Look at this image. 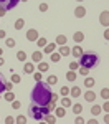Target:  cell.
<instances>
[{"instance_id": "1", "label": "cell", "mask_w": 109, "mask_h": 124, "mask_svg": "<svg viewBox=\"0 0 109 124\" xmlns=\"http://www.w3.org/2000/svg\"><path fill=\"white\" fill-rule=\"evenodd\" d=\"M31 101L36 106H48V103L51 101V89H50L48 83L43 81H36V85L31 89Z\"/></svg>"}, {"instance_id": "2", "label": "cell", "mask_w": 109, "mask_h": 124, "mask_svg": "<svg viewBox=\"0 0 109 124\" xmlns=\"http://www.w3.org/2000/svg\"><path fill=\"white\" fill-rule=\"evenodd\" d=\"M99 63V56L96 53H84V55H81V65L79 66H84V68H94L98 66Z\"/></svg>"}, {"instance_id": "3", "label": "cell", "mask_w": 109, "mask_h": 124, "mask_svg": "<svg viewBox=\"0 0 109 124\" xmlns=\"http://www.w3.org/2000/svg\"><path fill=\"white\" fill-rule=\"evenodd\" d=\"M50 111H51V109H50L48 106H41V108H40V106L35 104V106L30 108V113L33 116V119H36V121H41L46 114H50Z\"/></svg>"}, {"instance_id": "4", "label": "cell", "mask_w": 109, "mask_h": 124, "mask_svg": "<svg viewBox=\"0 0 109 124\" xmlns=\"http://www.w3.org/2000/svg\"><path fill=\"white\" fill-rule=\"evenodd\" d=\"M18 2H22V0H0V7L5 10H12L18 5Z\"/></svg>"}, {"instance_id": "5", "label": "cell", "mask_w": 109, "mask_h": 124, "mask_svg": "<svg viewBox=\"0 0 109 124\" xmlns=\"http://www.w3.org/2000/svg\"><path fill=\"white\" fill-rule=\"evenodd\" d=\"M99 23H101L102 27H109V12L108 10H104V12L99 15Z\"/></svg>"}, {"instance_id": "6", "label": "cell", "mask_w": 109, "mask_h": 124, "mask_svg": "<svg viewBox=\"0 0 109 124\" xmlns=\"http://www.w3.org/2000/svg\"><path fill=\"white\" fill-rule=\"evenodd\" d=\"M27 40H30V41L38 40V31H36V30H28V33H27Z\"/></svg>"}, {"instance_id": "7", "label": "cell", "mask_w": 109, "mask_h": 124, "mask_svg": "<svg viewBox=\"0 0 109 124\" xmlns=\"http://www.w3.org/2000/svg\"><path fill=\"white\" fill-rule=\"evenodd\" d=\"M59 55H63V56H68V55H71V48L66 46V45H61V46H59Z\"/></svg>"}, {"instance_id": "8", "label": "cell", "mask_w": 109, "mask_h": 124, "mask_svg": "<svg viewBox=\"0 0 109 124\" xmlns=\"http://www.w3.org/2000/svg\"><path fill=\"white\" fill-rule=\"evenodd\" d=\"M84 99H86L88 103H93V101H96V94H94L93 91H86V93H84Z\"/></svg>"}, {"instance_id": "9", "label": "cell", "mask_w": 109, "mask_h": 124, "mask_svg": "<svg viewBox=\"0 0 109 124\" xmlns=\"http://www.w3.org/2000/svg\"><path fill=\"white\" fill-rule=\"evenodd\" d=\"M74 15H76L78 18H83V17L86 15V10H84V7H78V8L74 10Z\"/></svg>"}, {"instance_id": "10", "label": "cell", "mask_w": 109, "mask_h": 124, "mask_svg": "<svg viewBox=\"0 0 109 124\" xmlns=\"http://www.w3.org/2000/svg\"><path fill=\"white\" fill-rule=\"evenodd\" d=\"M73 40H74L76 43H79V41H83V40H84V33H83V31H76V33L73 35Z\"/></svg>"}, {"instance_id": "11", "label": "cell", "mask_w": 109, "mask_h": 124, "mask_svg": "<svg viewBox=\"0 0 109 124\" xmlns=\"http://www.w3.org/2000/svg\"><path fill=\"white\" fill-rule=\"evenodd\" d=\"M71 55H73V56H76V58H81V55H83V50H81L79 46H74L73 50H71Z\"/></svg>"}, {"instance_id": "12", "label": "cell", "mask_w": 109, "mask_h": 124, "mask_svg": "<svg viewBox=\"0 0 109 124\" xmlns=\"http://www.w3.org/2000/svg\"><path fill=\"white\" fill-rule=\"evenodd\" d=\"M69 93H71V96H73V98H78V96L81 94V89H79L78 86H73V88H71V91H69Z\"/></svg>"}, {"instance_id": "13", "label": "cell", "mask_w": 109, "mask_h": 124, "mask_svg": "<svg viewBox=\"0 0 109 124\" xmlns=\"http://www.w3.org/2000/svg\"><path fill=\"white\" fill-rule=\"evenodd\" d=\"M23 70H25V73H33V71H35V66H33V65H31V63H25V66H23Z\"/></svg>"}, {"instance_id": "14", "label": "cell", "mask_w": 109, "mask_h": 124, "mask_svg": "<svg viewBox=\"0 0 109 124\" xmlns=\"http://www.w3.org/2000/svg\"><path fill=\"white\" fill-rule=\"evenodd\" d=\"M56 43H58L59 46H61V45H66V37H65V35H58V37H56Z\"/></svg>"}, {"instance_id": "15", "label": "cell", "mask_w": 109, "mask_h": 124, "mask_svg": "<svg viewBox=\"0 0 109 124\" xmlns=\"http://www.w3.org/2000/svg\"><path fill=\"white\" fill-rule=\"evenodd\" d=\"M66 79H68V81H74V79H76V73H74L73 70H69L68 73H66Z\"/></svg>"}, {"instance_id": "16", "label": "cell", "mask_w": 109, "mask_h": 124, "mask_svg": "<svg viewBox=\"0 0 109 124\" xmlns=\"http://www.w3.org/2000/svg\"><path fill=\"white\" fill-rule=\"evenodd\" d=\"M48 65H46V63H43V61H40V65H38V70L40 71H41V73H45V71H48Z\"/></svg>"}, {"instance_id": "17", "label": "cell", "mask_w": 109, "mask_h": 124, "mask_svg": "<svg viewBox=\"0 0 109 124\" xmlns=\"http://www.w3.org/2000/svg\"><path fill=\"white\" fill-rule=\"evenodd\" d=\"M56 83H58V76H56V75L48 76V85H56Z\"/></svg>"}, {"instance_id": "18", "label": "cell", "mask_w": 109, "mask_h": 124, "mask_svg": "<svg viewBox=\"0 0 109 124\" xmlns=\"http://www.w3.org/2000/svg\"><path fill=\"white\" fill-rule=\"evenodd\" d=\"M99 113H101V108H99V106L94 104L93 108H91V114H93V116H98Z\"/></svg>"}, {"instance_id": "19", "label": "cell", "mask_w": 109, "mask_h": 124, "mask_svg": "<svg viewBox=\"0 0 109 124\" xmlns=\"http://www.w3.org/2000/svg\"><path fill=\"white\" fill-rule=\"evenodd\" d=\"M55 46H56V43H50V45H46V46H45V53H51V51L55 50Z\"/></svg>"}, {"instance_id": "20", "label": "cell", "mask_w": 109, "mask_h": 124, "mask_svg": "<svg viewBox=\"0 0 109 124\" xmlns=\"http://www.w3.org/2000/svg\"><path fill=\"white\" fill-rule=\"evenodd\" d=\"M61 104L65 106V108H68V106H71V99H69V98H66V96H65V98H63V99H61Z\"/></svg>"}, {"instance_id": "21", "label": "cell", "mask_w": 109, "mask_h": 124, "mask_svg": "<svg viewBox=\"0 0 109 124\" xmlns=\"http://www.w3.org/2000/svg\"><path fill=\"white\" fill-rule=\"evenodd\" d=\"M73 111H74V114H79V113L83 111V106L81 104H73Z\"/></svg>"}, {"instance_id": "22", "label": "cell", "mask_w": 109, "mask_h": 124, "mask_svg": "<svg viewBox=\"0 0 109 124\" xmlns=\"http://www.w3.org/2000/svg\"><path fill=\"white\" fill-rule=\"evenodd\" d=\"M23 25H25V22H23V20H22V18H20V20H17V22H15V28H17V30L23 28Z\"/></svg>"}, {"instance_id": "23", "label": "cell", "mask_w": 109, "mask_h": 124, "mask_svg": "<svg viewBox=\"0 0 109 124\" xmlns=\"http://www.w3.org/2000/svg\"><path fill=\"white\" fill-rule=\"evenodd\" d=\"M20 81H22V78H20L17 73H13V75H12V83H15V85H17V83H20Z\"/></svg>"}, {"instance_id": "24", "label": "cell", "mask_w": 109, "mask_h": 124, "mask_svg": "<svg viewBox=\"0 0 109 124\" xmlns=\"http://www.w3.org/2000/svg\"><path fill=\"white\" fill-rule=\"evenodd\" d=\"M17 58H18L20 61H25V60H27V53H25V51H18Z\"/></svg>"}, {"instance_id": "25", "label": "cell", "mask_w": 109, "mask_h": 124, "mask_svg": "<svg viewBox=\"0 0 109 124\" xmlns=\"http://www.w3.org/2000/svg\"><path fill=\"white\" fill-rule=\"evenodd\" d=\"M41 55H43V53H38V51H36V53H33V55H31L33 61H41Z\"/></svg>"}, {"instance_id": "26", "label": "cell", "mask_w": 109, "mask_h": 124, "mask_svg": "<svg viewBox=\"0 0 109 124\" xmlns=\"http://www.w3.org/2000/svg\"><path fill=\"white\" fill-rule=\"evenodd\" d=\"M59 58H61V55H59V53H53V55H51V61H53V63H58Z\"/></svg>"}, {"instance_id": "27", "label": "cell", "mask_w": 109, "mask_h": 124, "mask_svg": "<svg viewBox=\"0 0 109 124\" xmlns=\"http://www.w3.org/2000/svg\"><path fill=\"white\" fill-rule=\"evenodd\" d=\"M93 85H94V79H93V78H88V79H84V86H86V88H91Z\"/></svg>"}, {"instance_id": "28", "label": "cell", "mask_w": 109, "mask_h": 124, "mask_svg": "<svg viewBox=\"0 0 109 124\" xmlns=\"http://www.w3.org/2000/svg\"><path fill=\"white\" fill-rule=\"evenodd\" d=\"M36 43H38V46H40V48H41V46H46V45H48L45 38H38V40H36Z\"/></svg>"}, {"instance_id": "29", "label": "cell", "mask_w": 109, "mask_h": 124, "mask_svg": "<svg viewBox=\"0 0 109 124\" xmlns=\"http://www.w3.org/2000/svg\"><path fill=\"white\" fill-rule=\"evenodd\" d=\"M65 114H66V113H65V108H58V109H56V116H58V117H63Z\"/></svg>"}, {"instance_id": "30", "label": "cell", "mask_w": 109, "mask_h": 124, "mask_svg": "<svg viewBox=\"0 0 109 124\" xmlns=\"http://www.w3.org/2000/svg\"><path fill=\"white\" fill-rule=\"evenodd\" d=\"M101 96H102L104 99H109V89H108V88H104V89L101 91Z\"/></svg>"}, {"instance_id": "31", "label": "cell", "mask_w": 109, "mask_h": 124, "mask_svg": "<svg viewBox=\"0 0 109 124\" xmlns=\"http://www.w3.org/2000/svg\"><path fill=\"white\" fill-rule=\"evenodd\" d=\"M45 121H46V123H56L55 116H50V114H46V116H45Z\"/></svg>"}, {"instance_id": "32", "label": "cell", "mask_w": 109, "mask_h": 124, "mask_svg": "<svg viewBox=\"0 0 109 124\" xmlns=\"http://www.w3.org/2000/svg\"><path fill=\"white\" fill-rule=\"evenodd\" d=\"M5 99H7V101H13V99H15V96H13V93H5Z\"/></svg>"}, {"instance_id": "33", "label": "cell", "mask_w": 109, "mask_h": 124, "mask_svg": "<svg viewBox=\"0 0 109 124\" xmlns=\"http://www.w3.org/2000/svg\"><path fill=\"white\" fill-rule=\"evenodd\" d=\"M69 91H71V89H68V88H66V86H63V88H61V91H59V93H61V96H68V93Z\"/></svg>"}, {"instance_id": "34", "label": "cell", "mask_w": 109, "mask_h": 124, "mask_svg": "<svg viewBox=\"0 0 109 124\" xmlns=\"http://www.w3.org/2000/svg\"><path fill=\"white\" fill-rule=\"evenodd\" d=\"M5 43H7V46H8V48H13V46H15V40H12V38H8Z\"/></svg>"}, {"instance_id": "35", "label": "cell", "mask_w": 109, "mask_h": 124, "mask_svg": "<svg viewBox=\"0 0 109 124\" xmlns=\"http://www.w3.org/2000/svg\"><path fill=\"white\" fill-rule=\"evenodd\" d=\"M3 89H5V83H3V76L0 75V93H2Z\"/></svg>"}, {"instance_id": "36", "label": "cell", "mask_w": 109, "mask_h": 124, "mask_svg": "<svg viewBox=\"0 0 109 124\" xmlns=\"http://www.w3.org/2000/svg\"><path fill=\"white\" fill-rule=\"evenodd\" d=\"M78 68H79V65L76 63V61H73V63L69 65V70H73V71H74V70H78Z\"/></svg>"}, {"instance_id": "37", "label": "cell", "mask_w": 109, "mask_h": 124, "mask_svg": "<svg viewBox=\"0 0 109 124\" xmlns=\"http://www.w3.org/2000/svg\"><path fill=\"white\" fill-rule=\"evenodd\" d=\"M12 108H13V109H18L20 108V101H15V99H13V101H12Z\"/></svg>"}, {"instance_id": "38", "label": "cell", "mask_w": 109, "mask_h": 124, "mask_svg": "<svg viewBox=\"0 0 109 124\" xmlns=\"http://www.w3.org/2000/svg\"><path fill=\"white\" fill-rule=\"evenodd\" d=\"M48 10V5L46 3H40V12H46Z\"/></svg>"}, {"instance_id": "39", "label": "cell", "mask_w": 109, "mask_h": 124, "mask_svg": "<svg viewBox=\"0 0 109 124\" xmlns=\"http://www.w3.org/2000/svg\"><path fill=\"white\" fill-rule=\"evenodd\" d=\"M17 123H20V124H25V123H27V119H25L23 116H18V117H17Z\"/></svg>"}, {"instance_id": "40", "label": "cell", "mask_w": 109, "mask_h": 124, "mask_svg": "<svg viewBox=\"0 0 109 124\" xmlns=\"http://www.w3.org/2000/svg\"><path fill=\"white\" fill-rule=\"evenodd\" d=\"M79 71H81V75H84V76H86V75H88V71H89V68H84V66H83Z\"/></svg>"}, {"instance_id": "41", "label": "cell", "mask_w": 109, "mask_h": 124, "mask_svg": "<svg viewBox=\"0 0 109 124\" xmlns=\"http://www.w3.org/2000/svg\"><path fill=\"white\" fill-rule=\"evenodd\" d=\"M102 109H104L106 113H109V101H106V103L102 104Z\"/></svg>"}, {"instance_id": "42", "label": "cell", "mask_w": 109, "mask_h": 124, "mask_svg": "<svg viewBox=\"0 0 109 124\" xmlns=\"http://www.w3.org/2000/svg\"><path fill=\"white\" fill-rule=\"evenodd\" d=\"M35 79H36V81H41V71H40V73H35Z\"/></svg>"}, {"instance_id": "43", "label": "cell", "mask_w": 109, "mask_h": 124, "mask_svg": "<svg viewBox=\"0 0 109 124\" xmlns=\"http://www.w3.org/2000/svg\"><path fill=\"white\" fill-rule=\"evenodd\" d=\"M74 123H76V124H83V117H81V116H78V117L74 119Z\"/></svg>"}, {"instance_id": "44", "label": "cell", "mask_w": 109, "mask_h": 124, "mask_svg": "<svg viewBox=\"0 0 109 124\" xmlns=\"http://www.w3.org/2000/svg\"><path fill=\"white\" fill-rule=\"evenodd\" d=\"M5 123H7V124H12V123H13V117H10V116H8V117L5 119Z\"/></svg>"}, {"instance_id": "45", "label": "cell", "mask_w": 109, "mask_h": 124, "mask_svg": "<svg viewBox=\"0 0 109 124\" xmlns=\"http://www.w3.org/2000/svg\"><path fill=\"white\" fill-rule=\"evenodd\" d=\"M5 13H7V10H5V8H2V7H0V17H3Z\"/></svg>"}, {"instance_id": "46", "label": "cell", "mask_w": 109, "mask_h": 124, "mask_svg": "<svg viewBox=\"0 0 109 124\" xmlns=\"http://www.w3.org/2000/svg\"><path fill=\"white\" fill-rule=\"evenodd\" d=\"M104 38H106V40H108V41H109V28L106 30V31H104Z\"/></svg>"}, {"instance_id": "47", "label": "cell", "mask_w": 109, "mask_h": 124, "mask_svg": "<svg viewBox=\"0 0 109 124\" xmlns=\"http://www.w3.org/2000/svg\"><path fill=\"white\" fill-rule=\"evenodd\" d=\"M5 89H8V91H10V89H12V83H5Z\"/></svg>"}, {"instance_id": "48", "label": "cell", "mask_w": 109, "mask_h": 124, "mask_svg": "<svg viewBox=\"0 0 109 124\" xmlns=\"http://www.w3.org/2000/svg\"><path fill=\"white\" fill-rule=\"evenodd\" d=\"M0 38H5V31L3 30H0Z\"/></svg>"}, {"instance_id": "49", "label": "cell", "mask_w": 109, "mask_h": 124, "mask_svg": "<svg viewBox=\"0 0 109 124\" xmlns=\"http://www.w3.org/2000/svg\"><path fill=\"white\" fill-rule=\"evenodd\" d=\"M104 123L109 124V114H106V117H104Z\"/></svg>"}, {"instance_id": "50", "label": "cell", "mask_w": 109, "mask_h": 124, "mask_svg": "<svg viewBox=\"0 0 109 124\" xmlns=\"http://www.w3.org/2000/svg\"><path fill=\"white\" fill-rule=\"evenodd\" d=\"M3 63H5V61H3V58L0 56V65H3Z\"/></svg>"}, {"instance_id": "51", "label": "cell", "mask_w": 109, "mask_h": 124, "mask_svg": "<svg viewBox=\"0 0 109 124\" xmlns=\"http://www.w3.org/2000/svg\"><path fill=\"white\" fill-rule=\"evenodd\" d=\"M2 53H3V51H2V48H0V56H2Z\"/></svg>"}, {"instance_id": "52", "label": "cell", "mask_w": 109, "mask_h": 124, "mask_svg": "<svg viewBox=\"0 0 109 124\" xmlns=\"http://www.w3.org/2000/svg\"><path fill=\"white\" fill-rule=\"evenodd\" d=\"M23 2H28V0H23Z\"/></svg>"}, {"instance_id": "53", "label": "cell", "mask_w": 109, "mask_h": 124, "mask_svg": "<svg viewBox=\"0 0 109 124\" xmlns=\"http://www.w3.org/2000/svg\"><path fill=\"white\" fill-rule=\"evenodd\" d=\"M78 2H83V0H78Z\"/></svg>"}]
</instances>
